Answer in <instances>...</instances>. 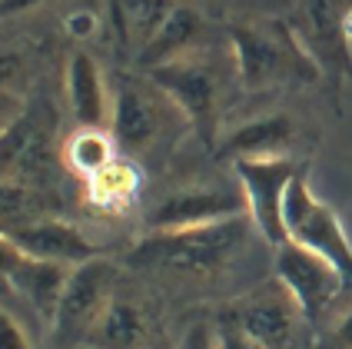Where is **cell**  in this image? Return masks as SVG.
Returning a JSON list of instances; mask_svg holds the SVG:
<instances>
[{"label":"cell","instance_id":"cell-1","mask_svg":"<svg viewBox=\"0 0 352 349\" xmlns=\"http://www.w3.org/2000/svg\"><path fill=\"white\" fill-rule=\"evenodd\" d=\"M233 47L236 80L250 94H266L289 83H313L322 77L289 20H233L226 27Z\"/></svg>","mask_w":352,"mask_h":349},{"label":"cell","instance_id":"cell-2","mask_svg":"<svg viewBox=\"0 0 352 349\" xmlns=\"http://www.w3.org/2000/svg\"><path fill=\"white\" fill-rule=\"evenodd\" d=\"M250 230H253L250 216H233V220L193 226V230L150 233L146 240L137 243L133 260L143 266H157V270L210 276V273L223 270L236 253L243 250Z\"/></svg>","mask_w":352,"mask_h":349},{"label":"cell","instance_id":"cell-3","mask_svg":"<svg viewBox=\"0 0 352 349\" xmlns=\"http://www.w3.org/2000/svg\"><path fill=\"white\" fill-rule=\"evenodd\" d=\"M146 80L179 110L196 140L210 154H216L219 120H223V80L213 63L199 54H190V57L170 60L163 67L146 70Z\"/></svg>","mask_w":352,"mask_h":349},{"label":"cell","instance_id":"cell-4","mask_svg":"<svg viewBox=\"0 0 352 349\" xmlns=\"http://www.w3.org/2000/svg\"><path fill=\"white\" fill-rule=\"evenodd\" d=\"M283 226H286V240L289 243L319 253L322 260H329L336 270L346 276V283H352V240L333 207L322 203L313 193L306 167L293 176V183L286 190Z\"/></svg>","mask_w":352,"mask_h":349},{"label":"cell","instance_id":"cell-5","mask_svg":"<svg viewBox=\"0 0 352 349\" xmlns=\"http://www.w3.org/2000/svg\"><path fill=\"white\" fill-rule=\"evenodd\" d=\"M226 316L263 349H302L306 330L313 326L293 299V293L276 276L270 283L256 286L253 293L239 296Z\"/></svg>","mask_w":352,"mask_h":349},{"label":"cell","instance_id":"cell-6","mask_svg":"<svg viewBox=\"0 0 352 349\" xmlns=\"http://www.w3.org/2000/svg\"><path fill=\"white\" fill-rule=\"evenodd\" d=\"M54 134H57V120L54 110L30 107L0 130V183H43L54 176Z\"/></svg>","mask_w":352,"mask_h":349},{"label":"cell","instance_id":"cell-7","mask_svg":"<svg viewBox=\"0 0 352 349\" xmlns=\"http://www.w3.org/2000/svg\"><path fill=\"white\" fill-rule=\"evenodd\" d=\"M302 167L293 156H270V160H236L233 173L246 200V216L253 220V230L270 243L283 246L286 243V226H283V203L293 176Z\"/></svg>","mask_w":352,"mask_h":349},{"label":"cell","instance_id":"cell-8","mask_svg":"<svg viewBox=\"0 0 352 349\" xmlns=\"http://www.w3.org/2000/svg\"><path fill=\"white\" fill-rule=\"evenodd\" d=\"M173 114H179V110L153 83L126 80L113 94V120H110V136L117 143L120 156L137 160L146 150H153L160 140L170 134Z\"/></svg>","mask_w":352,"mask_h":349},{"label":"cell","instance_id":"cell-9","mask_svg":"<svg viewBox=\"0 0 352 349\" xmlns=\"http://www.w3.org/2000/svg\"><path fill=\"white\" fill-rule=\"evenodd\" d=\"M110 299H113V266L103 256L74 266L70 279H67V290L60 296L57 316L50 323L54 339L60 346L90 339V332L97 330L100 316L107 313Z\"/></svg>","mask_w":352,"mask_h":349},{"label":"cell","instance_id":"cell-10","mask_svg":"<svg viewBox=\"0 0 352 349\" xmlns=\"http://www.w3.org/2000/svg\"><path fill=\"white\" fill-rule=\"evenodd\" d=\"M346 3L342 0H296L289 27L306 47V54L319 63L322 77L339 80L352 77V50L342 30Z\"/></svg>","mask_w":352,"mask_h":349},{"label":"cell","instance_id":"cell-11","mask_svg":"<svg viewBox=\"0 0 352 349\" xmlns=\"http://www.w3.org/2000/svg\"><path fill=\"white\" fill-rule=\"evenodd\" d=\"M273 270L276 279L293 293V299L299 303V310L306 313L309 323H316L322 313L333 306L336 296L342 293V286H349L346 276L336 270L329 260H322L313 250H302V246H296L289 240L283 246H276Z\"/></svg>","mask_w":352,"mask_h":349},{"label":"cell","instance_id":"cell-12","mask_svg":"<svg viewBox=\"0 0 352 349\" xmlns=\"http://www.w3.org/2000/svg\"><path fill=\"white\" fill-rule=\"evenodd\" d=\"M233 216H246L243 190H223V187H183L176 193L163 196L153 213L146 216L150 233H173L210 226Z\"/></svg>","mask_w":352,"mask_h":349},{"label":"cell","instance_id":"cell-13","mask_svg":"<svg viewBox=\"0 0 352 349\" xmlns=\"http://www.w3.org/2000/svg\"><path fill=\"white\" fill-rule=\"evenodd\" d=\"M0 230L17 243L20 253L34 260H47V263H60V266H80L100 256V250L74 223L57 220V216H30V220H20Z\"/></svg>","mask_w":352,"mask_h":349},{"label":"cell","instance_id":"cell-14","mask_svg":"<svg viewBox=\"0 0 352 349\" xmlns=\"http://www.w3.org/2000/svg\"><path fill=\"white\" fill-rule=\"evenodd\" d=\"M67 103L83 130H110L113 120V94L100 70L97 57L77 50L67 60Z\"/></svg>","mask_w":352,"mask_h":349},{"label":"cell","instance_id":"cell-15","mask_svg":"<svg viewBox=\"0 0 352 349\" xmlns=\"http://www.w3.org/2000/svg\"><path fill=\"white\" fill-rule=\"evenodd\" d=\"M296 143V120L283 110L259 114L246 123H239L230 136L219 140L216 156L223 160H270V156H289V147Z\"/></svg>","mask_w":352,"mask_h":349},{"label":"cell","instance_id":"cell-16","mask_svg":"<svg viewBox=\"0 0 352 349\" xmlns=\"http://www.w3.org/2000/svg\"><path fill=\"white\" fill-rule=\"evenodd\" d=\"M203 30H206L203 7L196 0H179L170 10V17L160 23L153 40L143 47V54L137 57V67L146 74L153 67L170 63V60L190 57V54H196V43L203 40Z\"/></svg>","mask_w":352,"mask_h":349},{"label":"cell","instance_id":"cell-17","mask_svg":"<svg viewBox=\"0 0 352 349\" xmlns=\"http://www.w3.org/2000/svg\"><path fill=\"white\" fill-rule=\"evenodd\" d=\"M74 266H60V263H47V260H34L23 253L20 266L3 283H10L14 293L30 306V310L43 316L47 323H54L60 306V296L67 290V279H70Z\"/></svg>","mask_w":352,"mask_h":349},{"label":"cell","instance_id":"cell-18","mask_svg":"<svg viewBox=\"0 0 352 349\" xmlns=\"http://www.w3.org/2000/svg\"><path fill=\"white\" fill-rule=\"evenodd\" d=\"M107 3H110V27L117 34L120 50L137 60L179 0H107Z\"/></svg>","mask_w":352,"mask_h":349},{"label":"cell","instance_id":"cell-19","mask_svg":"<svg viewBox=\"0 0 352 349\" xmlns=\"http://www.w3.org/2000/svg\"><path fill=\"white\" fill-rule=\"evenodd\" d=\"M143 190V173L130 156H117L100 173L83 180V196L97 213H126Z\"/></svg>","mask_w":352,"mask_h":349},{"label":"cell","instance_id":"cell-20","mask_svg":"<svg viewBox=\"0 0 352 349\" xmlns=\"http://www.w3.org/2000/svg\"><path fill=\"white\" fill-rule=\"evenodd\" d=\"M143 336H146V323H143L140 310L133 303L113 296L87 343L94 349H146Z\"/></svg>","mask_w":352,"mask_h":349},{"label":"cell","instance_id":"cell-21","mask_svg":"<svg viewBox=\"0 0 352 349\" xmlns=\"http://www.w3.org/2000/svg\"><path fill=\"white\" fill-rule=\"evenodd\" d=\"M117 156L120 154L110 130H83L80 127L77 134L63 143V163H67V170L77 180H90L107 163H113Z\"/></svg>","mask_w":352,"mask_h":349},{"label":"cell","instance_id":"cell-22","mask_svg":"<svg viewBox=\"0 0 352 349\" xmlns=\"http://www.w3.org/2000/svg\"><path fill=\"white\" fill-rule=\"evenodd\" d=\"M216 349H263V346H259L256 339H250L230 316H223V319L216 323Z\"/></svg>","mask_w":352,"mask_h":349},{"label":"cell","instance_id":"cell-23","mask_svg":"<svg viewBox=\"0 0 352 349\" xmlns=\"http://www.w3.org/2000/svg\"><path fill=\"white\" fill-rule=\"evenodd\" d=\"M0 349H34L30 336L10 316V310H3V303H0Z\"/></svg>","mask_w":352,"mask_h":349},{"label":"cell","instance_id":"cell-24","mask_svg":"<svg viewBox=\"0 0 352 349\" xmlns=\"http://www.w3.org/2000/svg\"><path fill=\"white\" fill-rule=\"evenodd\" d=\"M176 349H216V323H206V319L190 323Z\"/></svg>","mask_w":352,"mask_h":349},{"label":"cell","instance_id":"cell-25","mask_svg":"<svg viewBox=\"0 0 352 349\" xmlns=\"http://www.w3.org/2000/svg\"><path fill=\"white\" fill-rule=\"evenodd\" d=\"M20 260H23V253H20V246L7 236V233L0 230V279H7L10 273L20 266Z\"/></svg>","mask_w":352,"mask_h":349},{"label":"cell","instance_id":"cell-26","mask_svg":"<svg viewBox=\"0 0 352 349\" xmlns=\"http://www.w3.org/2000/svg\"><path fill=\"white\" fill-rule=\"evenodd\" d=\"M67 30H70L74 37H90V34L97 30V17H94L90 10H77V14L67 17Z\"/></svg>","mask_w":352,"mask_h":349},{"label":"cell","instance_id":"cell-27","mask_svg":"<svg viewBox=\"0 0 352 349\" xmlns=\"http://www.w3.org/2000/svg\"><path fill=\"white\" fill-rule=\"evenodd\" d=\"M333 346L336 349H352V310H346L333 323Z\"/></svg>","mask_w":352,"mask_h":349},{"label":"cell","instance_id":"cell-28","mask_svg":"<svg viewBox=\"0 0 352 349\" xmlns=\"http://www.w3.org/2000/svg\"><path fill=\"white\" fill-rule=\"evenodd\" d=\"M20 57L17 54H0V87H14L20 77Z\"/></svg>","mask_w":352,"mask_h":349},{"label":"cell","instance_id":"cell-29","mask_svg":"<svg viewBox=\"0 0 352 349\" xmlns=\"http://www.w3.org/2000/svg\"><path fill=\"white\" fill-rule=\"evenodd\" d=\"M40 3H47V0H0V20H10L27 14V10H37Z\"/></svg>","mask_w":352,"mask_h":349},{"label":"cell","instance_id":"cell-30","mask_svg":"<svg viewBox=\"0 0 352 349\" xmlns=\"http://www.w3.org/2000/svg\"><path fill=\"white\" fill-rule=\"evenodd\" d=\"M342 30H346V43L352 50V3H346V17H342Z\"/></svg>","mask_w":352,"mask_h":349},{"label":"cell","instance_id":"cell-31","mask_svg":"<svg viewBox=\"0 0 352 349\" xmlns=\"http://www.w3.org/2000/svg\"><path fill=\"white\" fill-rule=\"evenodd\" d=\"M196 3H210V0H196Z\"/></svg>","mask_w":352,"mask_h":349},{"label":"cell","instance_id":"cell-32","mask_svg":"<svg viewBox=\"0 0 352 349\" xmlns=\"http://www.w3.org/2000/svg\"><path fill=\"white\" fill-rule=\"evenodd\" d=\"M146 349H160V346H146Z\"/></svg>","mask_w":352,"mask_h":349}]
</instances>
